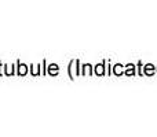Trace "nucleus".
<instances>
[{
	"instance_id": "1",
	"label": "nucleus",
	"mask_w": 157,
	"mask_h": 137,
	"mask_svg": "<svg viewBox=\"0 0 157 137\" xmlns=\"http://www.w3.org/2000/svg\"><path fill=\"white\" fill-rule=\"evenodd\" d=\"M97 73H98V74H102V73H103L102 65H99V66H98V67H97Z\"/></svg>"
},
{
	"instance_id": "2",
	"label": "nucleus",
	"mask_w": 157,
	"mask_h": 137,
	"mask_svg": "<svg viewBox=\"0 0 157 137\" xmlns=\"http://www.w3.org/2000/svg\"><path fill=\"white\" fill-rule=\"evenodd\" d=\"M149 67H146V73H153V70H152V67H150V65H147Z\"/></svg>"
}]
</instances>
